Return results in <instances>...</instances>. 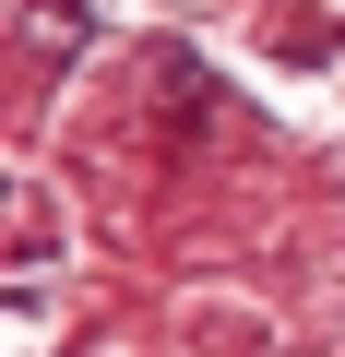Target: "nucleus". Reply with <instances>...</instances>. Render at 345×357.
Returning <instances> with one entry per match:
<instances>
[{"label": "nucleus", "mask_w": 345, "mask_h": 357, "mask_svg": "<svg viewBox=\"0 0 345 357\" xmlns=\"http://www.w3.org/2000/svg\"><path fill=\"white\" fill-rule=\"evenodd\" d=\"M36 48H84V0H36Z\"/></svg>", "instance_id": "nucleus-1"}]
</instances>
